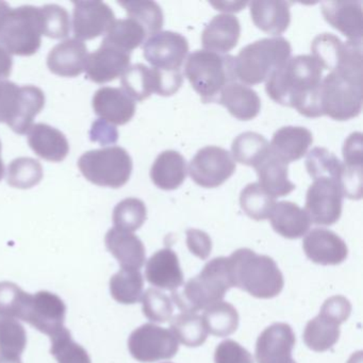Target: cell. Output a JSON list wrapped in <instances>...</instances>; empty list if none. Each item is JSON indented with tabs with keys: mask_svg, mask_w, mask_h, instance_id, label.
I'll return each instance as SVG.
<instances>
[{
	"mask_svg": "<svg viewBox=\"0 0 363 363\" xmlns=\"http://www.w3.org/2000/svg\"><path fill=\"white\" fill-rule=\"evenodd\" d=\"M362 74L330 72L318 89L320 116L347 121L360 114L363 101Z\"/></svg>",
	"mask_w": 363,
	"mask_h": 363,
	"instance_id": "5",
	"label": "cell"
},
{
	"mask_svg": "<svg viewBox=\"0 0 363 363\" xmlns=\"http://www.w3.org/2000/svg\"><path fill=\"white\" fill-rule=\"evenodd\" d=\"M361 45L362 42L343 43L333 33H322L312 41V57L318 60L323 69L335 72L345 65Z\"/></svg>",
	"mask_w": 363,
	"mask_h": 363,
	"instance_id": "26",
	"label": "cell"
},
{
	"mask_svg": "<svg viewBox=\"0 0 363 363\" xmlns=\"http://www.w3.org/2000/svg\"><path fill=\"white\" fill-rule=\"evenodd\" d=\"M44 106L45 95L38 86H18L14 82L0 80V123L7 124L14 133H28Z\"/></svg>",
	"mask_w": 363,
	"mask_h": 363,
	"instance_id": "8",
	"label": "cell"
},
{
	"mask_svg": "<svg viewBox=\"0 0 363 363\" xmlns=\"http://www.w3.org/2000/svg\"><path fill=\"white\" fill-rule=\"evenodd\" d=\"M28 143L38 156L52 162H61L69 152L67 137L58 129L42 123L29 129Z\"/></svg>",
	"mask_w": 363,
	"mask_h": 363,
	"instance_id": "28",
	"label": "cell"
},
{
	"mask_svg": "<svg viewBox=\"0 0 363 363\" xmlns=\"http://www.w3.org/2000/svg\"><path fill=\"white\" fill-rule=\"evenodd\" d=\"M188 52V40L173 31H160L143 45L144 58L161 71H180Z\"/></svg>",
	"mask_w": 363,
	"mask_h": 363,
	"instance_id": "14",
	"label": "cell"
},
{
	"mask_svg": "<svg viewBox=\"0 0 363 363\" xmlns=\"http://www.w3.org/2000/svg\"><path fill=\"white\" fill-rule=\"evenodd\" d=\"M147 218L145 203L139 199L129 197L116 205L113 211V223L120 230L133 233L143 226Z\"/></svg>",
	"mask_w": 363,
	"mask_h": 363,
	"instance_id": "45",
	"label": "cell"
},
{
	"mask_svg": "<svg viewBox=\"0 0 363 363\" xmlns=\"http://www.w3.org/2000/svg\"><path fill=\"white\" fill-rule=\"evenodd\" d=\"M118 4L124 8L128 18L135 21L143 27L147 37L160 33L164 18L158 4L152 0H127L118 1Z\"/></svg>",
	"mask_w": 363,
	"mask_h": 363,
	"instance_id": "37",
	"label": "cell"
},
{
	"mask_svg": "<svg viewBox=\"0 0 363 363\" xmlns=\"http://www.w3.org/2000/svg\"><path fill=\"white\" fill-rule=\"evenodd\" d=\"M91 139L94 142L106 145V144L116 143L118 139V133L116 127L111 126L109 123L99 120L95 122L91 130Z\"/></svg>",
	"mask_w": 363,
	"mask_h": 363,
	"instance_id": "54",
	"label": "cell"
},
{
	"mask_svg": "<svg viewBox=\"0 0 363 363\" xmlns=\"http://www.w3.org/2000/svg\"><path fill=\"white\" fill-rule=\"evenodd\" d=\"M105 243L122 269L139 271L145 263L144 244L133 233L120 230L114 227L106 235Z\"/></svg>",
	"mask_w": 363,
	"mask_h": 363,
	"instance_id": "25",
	"label": "cell"
},
{
	"mask_svg": "<svg viewBox=\"0 0 363 363\" xmlns=\"http://www.w3.org/2000/svg\"><path fill=\"white\" fill-rule=\"evenodd\" d=\"M167 363H169V362H167Z\"/></svg>",
	"mask_w": 363,
	"mask_h": 363,
	"instance_id": "60",
	"label": "cell"
},
{
	"mask_svg": "<svg viewBox=\"0 0 363 363\" xmlns=\"http://www.w3.org/2000/svg\"><path fill=\"white\" fill-rule=\"evenodd\" d=\"M218 103L224 106L231 116L240 121H250L261 109L259 95L250 86L233 82L227 84L218 95Z\"/></svg>",
	"mask_w": 363,
	"mask_h": 363,
	"instance_id": "29",
	"label": "cell"
},
{
	"mask_svg": "<svg viewBox=\"0 0 363 363\" xmlns=\"http://www.w3.org/2000/svg\"><path fill=\"white\" fill-rule=\"evenodd\" d=\"M228 267L233 286L257 298H273L284 289V276L275 261L250 248L233 252L228 258Z\"/></svg>",
	"mask_w": 363,
	"mask_h": 363,
	"instance_id": "2",
	"label": "cell"
},
{
	"mask_svg": "<svg viewBox=\"0 0 363 363\" xmlns=\"http://www.w3.org/2000/svg\"><path fill=\"white\" fill-rule=\"evenodd\" d=\"M303 252L312 261L322 265H337L347 258L345 242L328 229H312L303 242Z\"/></svg>",
	"mask_w": 363,
	"mask_h": 363,
	"instance_id": "19",
	"label": "cell"
},
{
	"mask_svg": "<svg viewBox=\"0 0 363 363\" xmlns=\"http://www.w3.org/2000/svg\"><path fill=\"white\" fill-rule=\"evenodd\" d=\"M171 331L177 341L188 347H199L208 337L203 318L197 313L182 312L172 318Z\"/></svg>",
	"mask_w": 363,
	"mask_h": 363,
	"instance_id": "39",
	"label": "cell"
},
{
	"mask_svg": "<svg viewBox=\"0 0 363 363\" xmlns=\"http://www.w3.org/2000/svg\"><path fill=\"white\" fill-rule=\"evenodd\" d=\"M145 276L152 286L172 292L184 284V273L179 260L171 248H163L150 257L146 263Z\"/></svg>",
	"mask_w": 363,
	"mask_h": 363,
	"instance_id": "22",
	"label": "cell"
},
{
	"mask_svg": "<svg viewBox=\"0 0 363 363\" xmlns=\"http://www.w3.org/2000/svg\"><path fill=\"white\" fill-rule=\"evenodd\" d=\"M242 210L255 220L269 218L276 205V199L269 195L258 182L247 184L240 195Z\"/></svg>",
	"mask_w": 363,
	"mask_h": 363,
	"instance_id": "41",
	"label": "cell"
},
{
	"mask_svg": "<svg viewBox=\"0 0 363 363\" xmlns=\"http://www.w3.org/2000/svg\"><path fill=\"white\" fill-rule=\"evenodd\" d=\"M216 363H254V358L245 348L233 340L218 344L214 352Z\"/></svg>",
	"mask_w": 363,
	"mask_h": 363,
	"instance_id": "49",
	"label": "cell"
},
{
	"mask_svg": "<svg viewBox=\"0 0 363 363\" xmlns=\"http://www.w3.org/2000/svg\"><path fill=\"white\" fill-rule=\"evenodd\" d=\"M27 345L24 326L14 318L0 316V356L12 360H21V354Z\"/></svg>",
	"mask_w": 363,
	"mask_h": 363,
	"instance_id": "42",
	"label": "cell"
},
{
	"mask_svg": "<svg viewBox=\"0 0 363 363\" xmlns=\"http://www.w3.org/2000/svg\"><path fill=\"white\" fill-rule=\"evenodd\" d=\"M210 4L216 10L224 12H239L248 5V3H245V1H237V3H235V1H233V3H229V1H227V3L226 1H218V3L211 1Z\"/></svg>",
	"mask_w": 363,
	"mask_h": 363,
	"instance_id": "56",
	"label": "cell"
},
{
	"mask_svg": "<svg viewBox=\"0 0 363 363\" xmlns=\"http://www.w3.org/2000/svg\"><path fill=\"white\" fill-rule=\"evenodd\" d=\"M186 245L189 250L201 260H206L211 254L212 241L205 231L189 229L186 231Z\"/></svg>",
	"mask_w": 363,
	"mask_h": 363,
	"instance_id": "52",
	"label": "cell"
},
{
	"mask_svg": "<svg viewBox=\"0 0 363 363\" xmlns=\"http://www.w3.org/2000/svg\"><path fill=\"white\" fill-rule=\"evenodd\" d=\"M313 142V135L305 127L286 126L274 133L269 144L271 155L289 164L307 154Z\"/></svg>",
	"mask_w": 363,
	"mask_h": 363,
	"instance_id": "24",
	"label": "cell"
},
{
	"mask_svg": "<svg viewBox=\"0 0 363 363\" xmlns=\"http://www.w3.org/2000/svg\"><path fill=\"white\" fill-rule=\"evenodd\" d=\"M342 194L350 199L359 201L362 197V167H346L343 163V171L339 179Z\"/></svg>",
	"mask_w": 363,
	"mask_h": 363,
	"instance_id": "50",
	"label": "cell"
},
{
	"mask_svg": "<svg viewBox=\"0 0 363 363\" xmlns=\"http://www.w3.org/2000/svg\"><path fill=\"white\" fill-rule=\"evenodd\" d=\"M241 25L233 14L214 16L201 33V43L207 52L227 54L238 45Z\"/></svg>",
	"mask_w": 363,
	"mask_h": 363,
	"instance_id": "23",
	"label": "cell"
},
{
	"mask_svg": "<svg viewBox=\"0 0 363 363\" xmlns=\"http://www.w3.org/2000/svg\"><path fill=\"white\" fill-rule=\"evenodd\" d=\"M184 157L176 150L161 152L150 169V177L155 186L161 190L171 191L179 188L186 177Z\"/></svg>",
	"mask_w": 363,
	"mask_h": 363,
	"instance_id": "31",
	"label": "cell"
},
{
	"mask_svg": "<svg viewBox=\"0 0 363 363\" xmlns=\"http://www.w3.org/2000/svg\"><path fill=\"white\" fill-rule=\"evenodd\" d=\"M233 160L247 167H256L271 154L269 143L263 135L252 131L241 133L231 146Z\"/></svg>",
	"mask_w": 363,
	"mask_h": 363,
	"instance_id": "34",
	"label": "cell"
},
{
	"mask_svg": "<svg viewBox=\"0 0 363 363\" xmlns=\"http://www.w3.org/2000/svg\"><path fill=\"white\" fill-rule=\"evenodd\" d=\"M322 75V67L314 57H293L272 74L265 91L280 105L294 108L307 118H320L318 89Z\"/></svg>",
	"mask_w": 363,
	"mask_h": 363,
	"instance_id": "1",
	"label": "cell"
},
{
	"mask_svg": "<svg viewBox=\"0 0 363 363\" xmlns=\"http://www.w3.org/2000/svg\"><path fill=\"white\" fill-rule=\"evenodd\" d=\"M10 9V6L8 5L5 1H0V22L3 20L4 16H5L6 12Z\"/></svg>",
	"mask_w": 363,
	"mask_h": 363,
	"instance_id": "57",
	"label": "cell"
},
{
	"mask_svg": "<svg viewBox=\"0 0 363 363\" xmlns=\"http://www.w3.org/2000/svg\"><path fill=\"white\" fill-rule=\"evenodd\" d=\"M340 337V324L325 314L320 313L308 322L303 331L306 345L316 352H323L333 347Z\"/></svg>",
	"mask_w": 363,
	"mask_h": 363,
	"instance_id": "35",
	"label": "cell"
},
{
	"mask_svg": "<svg viewBox=\"0 0 363 363\" xmlns=\"http://www.w3.org/2000/svg\"><path fill=\"white\" fill-rule=\"evenodd\" d=\"M74 35L79 41H88L107 33L116 22L111 8L103 1H74Z\"/></svg>",
	"mask_w": 363,
	"mask_h": 363,
	"instance_id": "15",
	"label": "cell"
},
{
	"mask_svg": "<svg viewBox=\"0 0 363 363\" xmlns=\"http://www.w3.org/2000/svg\"><path fill=\"white\" fill-rule=\"evenodd\" d=\"M42 35L52 39H63L71 30V20L67 10L58 5H45L40 8Z\"/></svg>",
	"mask_w": 363,
	"mask_h": 363,
	"instance_id": "47",
	"label": "cell"
},
{
	"mask_svg": "<svg viewBox=\"0 0 363 363\" xmlns=\"http://www.w3.org/2000/svg\"><path fill=\"white\" fill-rule=\"evenodd\" d=\"M352 312V305L346 297L337 295L330 297L323 303L320 313L337 320L340 325L347 320Z\"/></svg>",
	"mask_w": 363,
	"mask_h": 363,
	"instance_id": "51",
	"label": "cell"
},
{
	"mask_svg": "<svg viewBox=\"0 0 363 363\" xmlns=\"http://www.w3.org/2000/svg\"><path fill=\"white\" fill-rule=\"evenodd\" d=\"M129 52L101 42V48L89 55L86 72L88 78L96 84L113 82L130 67Z\"/></svg>",
	"mask_w": 363,
	"mask_h": 363,
	"instance_id": "18",
	"label": "cell"
},
{
	"mask_svg": "<svg viewBox=\"0 0 363 363\" xmlns=\"http://www.w3.org/2000/svg\"><path fill=\"white\" fill-rule=\"evenodd\" d=\"M123 90L133 99L143 101L152 93H159L160 74L158 69H150L142 63L129 67L121 79Z\"/></svg>",
	"mask_w": 363,
	"mask_h": 363,
	"instance_id": "32",
	"label": "cell"
},
{
	"mask_svg": "<svg viewBox=\"0 0 363 363\" xmlns=\"http://www.w3.org/2000/svg\"><path fill=\"white\" fill-rule=\"evenodd\" d=\"M147 35L139 23L125 18L113 23L103 42L130 54L143 43Z\"/></svg>",
	"mask_w": 363,
	"mask_h": 363,
	"instance_id": "40",
	"label": "cell"
},
{
	"mask_svg": "<svg viewBox=\"0 0 363 363\" xmlns=\"http://www.w3.org/2000/svg\"><path fill=\"white\" fill-rule=\"evenodd\" d=\"M344 165L362 167V133H354L345 140L343 146Z\"/></svg>",
	"mask_w": 363,
	"mask_h": 363,
	"instance_id": "53",
	"label": "cell"
},
{
	"mask_svg": "<svg viewBox=\"0 0 363 363\" xmlns=\"http://www.w3.org/2000/svg\"><path fill=\"white\" fill-rule=\"evenodd\" d=\"M42 22L40 8H10L0 22V44L16 56H33L41 48Z\"/></svg>",
	"mask_w": 363,
	"mask_h": 363,
	"instance_id": "7",
	"label": "cell"
},
{
	"mask_svg": "<svg viewBox=\"0 0 363 363\" xmlns=\"http://www.w3.org/2000/svg\"><path fill=\"white\" fill-rule=\"evenodd\" d=\"M235 161L230 152L218 146H206L195 155L189 164V174L195 184L203 188L222 186L235 172Z\"/></svg>",
	"mask_w": 363,
	"mask_h": 363,
	"instance_id": "12",
	"label": "cell"
},
{
	"mask_svg": "<svg viewBox=\"0 0 363 363\" xmlns=\"http://www.w3.org/2000/svg\"><path fill=\"white\" fill-rule=\"evenodd\" d=\"M235 59L207 50H195L186 59L184 75L205 103H212L220 91L235 82Z\"/></svg>",
	"mask_w": 363,
	"mask_h": 363,
	"instance_id": "6",
	"label": "cell"
},
{
	"mask_svg": "<svg viewBox=\"0 0 363 363\" xmlns=\"http://www.w3.org/2000/svg\"><path fill=\"white\" fill-rule=\"evenodd\" d=\"M50 352L58 363H92L88 352L74 341L71 333L65 327L50 337Z\"/></svg>",
	"mask_w": 363,
	"mask_h": 363,
	"instance_id": "46",
	"label": "cell"
},
{
	"mask_svg": "<svg viewBox=\"0 0 363 363\" xmlns=\"http://www.w3.org/2000/svg\"><path fill=\"white\" fill-rule=\"evenodd\" d=\"M78 167L92 184L118 189L130 179L133 160L126 150L111 146L84 152L78 161Z\"/></svg>",
	"mask_w": 363,
	"mask_h": 363,
	"instance_id": "9",
	"label": "cell"
},
{
	"mask_svg": "<svg viewBox=\"0 0 363 363\" xmlns=\"http://www.w3.org/2000/svg\"><path fill=\"white\" fill-rule=\"evenodd\" d=\"M93 109L109 124L125 125L135 116V103L123 89L104 86L93 96Z\"/></svg>",
	"mask_w": 363,
	"mask_h": 363,
	"instance_id": "20",
	"label": "cell"
},
{
	"mask_svg": "<svg viewBox=\"0 0 363 363\" xmlns=\"http://www.w3.org/2000/svg\"><path fill=\"white\" fill-rule=\"evenodd\" d=\"M269 220L278 235L290 240L303 237L311 225L305 210L292 201L276 203Z\"/></svg>",
	"mask_w": 363,
	"mask_h": 363,
	"instance_id": "30",
	"label": "cell"
},
{
	"mask_svg": "<svg viewBox=\"0 0 363 363\" xmlns=\"http://www.w3.org/2000/svg\"><path fill=\"white\" fill-rule=\"evenodd\" d=\"M43 178V167L28 157L14 159L8 167V184L16 189H30Z\"/></svg>",
	"mask_w": 363,
	"mask_h": 363,
	"instance_id": "44",
	"label": "cell"
},
{
	"mask_svg": "<svg viewBox=\"0 0 363 363\" xmlns=\"http://www.w3.org/2000/svg\"><path fill=\"white\" fill-rule=\"evenodd\" d=\"M128 348L135 360L152 363L173 358L179 345L171 330L154 324H145L131 333Z\"/></svg>",
	"mask_w": 363,
	"mask_h": 363,
	"instance_id": "11",
	"label": "cell"
},
{
	"mask_svg": "<svg viewBox=\"0 0 363 363\" xmlns=\"http://www.w3.org/2000/svg\"><path fill=\"white\" fill-rule=\"evenodd\" d=\"M233 288L228 258L220 257L209 261L203 271L189 280L182 291L172 292V299L182 312L197 313L224 299Z\"/></svg>",
	"mask_w": 363,
	"mask_h": 363,
	"instance_id": "3",
	"label": "cell"
},
{
	"mask_svg": "<svg viewBox=\"0 0 363 363\" xmlns=\"http://www.w3.org/2000/svg\"><path fill=\"white\" fill-rule=\"evenodd\" d=\"M295 342L296 339L290 325L286 323L271 325L257 340V362L296 363L292 358Z\"/></svg>",
	"mask_w": 363,
	"mask_h": 363,
	"instance_id": "16",
	"label": "cell"
},
{
	"mask_svg": "<svg viewBox=\"0 0 363 363\" xmlns=\"http://www.w3.org/2000/svg\"><path fill=\"white\" fill-rule=\"evenodd\" d=\"M88 48L82 41L69 39L57 44L48 56V67L55 75L77 77L86 71Z\"/></svg>",
	"mask_w": 363,
	"mask_h": 363,
	"instance_id": "21",
	"label": "cell"
},
{
	"mask_svg": "<svg viewBox=\"0 0 363 363\" xmlns=\"http://www.w3.org/2000/svg\"><path fill=\"white\" fill-rule=\"evenodd\" d=\"M250 5V16L257 28L272 35H279L291 22L290 6L280 0H255Z\"/></svg>",
	"mask_w": 363,
	"mask_h": 363,
	"instance_id": "27",
	"label": "cell"
},
{
	"mask_svg": "<svg viewBox=\"0 0 363 363\" xmlns=\"http://www.w3.org/2000/svg\"><path fill=\"white\" fill-rule=\"evenodd\" d=\"M13 60L11 55L0 44V80H5L11 75Z\"/></svg>",
	"mask_w": 363,
	"mask_h": 363,
	"instance_id": "55",
	"label": "cell"
},
{
	"mask_svg": "<svg viewBox=\"0 0 363 363\" xmlns=\"http://www.w3.org/2000/svg\"><path fill=\"white\" fill-rule=\"evenodd\" d=\"M67 306L65 301L48 291L35 294L23 293L16 310V320H24L48 337L65 328Z\"/></svg>",
	"mask_w": 363,
	"mask_h": 363,
	"instance_id": "10",
	"label": "cell"
},
{
	"mask_svg": "<svg viewBox=\"0 0 363 363\" xmlns=\"http://www.w3.org/2000/svg\"><path fill=\"white\" fill-rule=\"evenodd\" d=\"M291 52L288 40L281 37L267 38L248 44L235 59V77L245 86L267 82L290 59Z\"/></svg>",
	"mask_w": 363,
	"mask_h": 363,
	"instance_id": "4",
	"label": "cell"
},
{
	"mask_svg": "<svg viewBox=\"0 0 363 363\" xmlns=\"http://www.w3.org/2000/svg\"><path fill=\"white\" fill-rule=\"evenodd\" d=\"M141 301L144 315L152 322L165 323L173 316V303L171 298L161 291L148 289L142 295Z\"/></svg>",
	"mask_w": 363,
	"mask_h": 363,
	"instance_id": "48",
	"label": "cell"
},
{
	"mask_svg": "<svg viewBox=\"0 0 363 363\" xmlns=\"http://www.w3.org/2000/svg\"><path fill=\"white\" fill-rule=\"evenodd\" d=\"M342 199L339 182L329 178L315 179L306 195V213L313 224L330 226L341 218Z\"/></svg>",
	"mask_w": 363,
	"mask_h": 363,
	"instance_id": "13",
	"label": "cell"
},
{
	"mask_svg": "<svg viewBox=\"0 0 363 363\" xmlns=\"http://www.w3.org/2000/svg\"><path fill=\"white\" fill-rule=\"evenodd\" d=\"M306 169L314 180L329 178L339 182L343 163L327 148L315 147L307 155Z\"/></svg>",
	"mask_w": 363,
	"mask_h": 363,
	"instance_id": "43",
	"label": "cell"
},
{
	"mask_svg": "<svg viewBox=\"0 0 363 363\" xmlns=\"http://www.w3.org/2000/svg\"><path fill=\"white\" fill-rule=\"evenodd\" d=\"M258 174V184L276 197L286 196L295 190V186L289 180L288 164L269 154L265 160L255 167Z\"/></svg>",
	"mask_w": 363,
	"mask_h": 363,
	"instance_id": "33",
	"label": "cell"
},
{
	"mask_svg": "<svg viewBox=\"0 0 363 363\" xmlns=\"http://www.w3.org/2000/svg\"><path fill=\"white\" fill-rule=\"evenodd\" d=\"M325 21L345 35L348 41L362 42V4L354 0H328L320 8Z\"/></svg>",
	"mask_w": 363,
	"mask_h": 363,
	"instance_id": "17",
	"label": "cell"
},
{
	"mask_svg": "<svg viewBox=\"0 0 363 363\" xmlns=\"http://www.w3.org/2000/svg\"><path fill=\"white\" fill-rule=\"evenodd\" d=\"M0 363H22L21 360H12V359L4 358L0 356Z\"/></svg>",
	"mask_w": 363,
	"mask_h": 363,
	"instance_id": "59",
	"label": "cell"
},
{
	"mask_svg": "<svg viewBox=\"0 0 363 363\" xmlns=\"http://www.w3.org/2000/svg\"><path fill=\"white\" fill-rule=\"evenodd\" d=\"M201 318L208 333L216 337H228L239 326V313L237 309L226 301H220L210 306L205 310Z\"/></svg>",
	"mask_w": 363,
	"mask_h": 363,
	"instance_id": "36",
	"label": "cell"
},
{
	"mask_svg": "<svg viewBox=\"0 0 363 363\" xmlns=\"http://www.w3.org/2000/svg\"><path fill=\"white\" fill-rule=\"evenodd\" d=\"M4 175H5V164L1 158V142H0V180L3 179Z\"/></svg>",
	"mask_w": 363,
	"mask_h": 363,
	"instance_id": "58",
	"label": "cell"
},
{
	"mask_svg": "<svg viewBox=\"0 0 363 363\" xmlns=\"http://www.w3.org/2000/svg\"><path fill=\"white\" fill-rule=\"evenodd\" d=\"M144 279L140 271L121 269L110 280V292L118 303L133 305L143 295Z\"/></svg>",
	"mask_w": 363,
	"mask_h": 363,
	"instance_id": "38",
	"label": "cell"
}]
</instances>
